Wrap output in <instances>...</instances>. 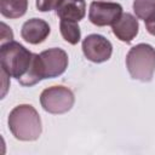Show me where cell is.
<instances>
[{
  "label": "cell",
  "instance_id": "obj_1",
  "mask_svg": "<svg viewBox=\"0 0 155 155\" xmlns=\"http://www.w3.org/2000/svg\"><path fill=\"white\" fill-rule=\"evenodd\" d=\"M7 124L12 136L22 142L36 140L42 132L40 115L30 104L15 107L10 111Z\"/></svg>",
  "mask_w": 155,
  "mask_h": 155
},
{
  "label": "cell",
  "instance_id": "obj_2",
  "mask_svg": "<svg viewBox=\"0 0 155 155\" xmlns=\"http://www.w3.org/2000/svg\"><path fill=\"white\" fill-rule=\"evenodd\" d=\"M34 53L25 48L17 41H7L1 44L0 48V64L1 70L5 71L8 78L21 80L24 78L33 63Z\"/></svg>",
  "mask_w": 155,
  "mask_h": 155
},
{
  "label": "cell",
  "instance_id": "obj_3",
  "mask_svg": "<svg viewBox=\"0 0 155 155\" xmlns=\"http://www.w3.org/2000/svg\"><path fill=\"white\" fill-rule=\"evenodd\" d=\"M126 68L132 79L149 82L155 71V48L149 44H137L126 54Z\"/></svg>",
  "mask_w": 155,
  "mask_h": 155
},
{
  "label": "cell",
  "instance_id": "obj_4",
  "mask_svg": "<svg viewBox=\"0 0 155 155\" xmlns=\"http://www.w3.org/2000/svg\"><path fill=\"white\" fill-rule=\"evenodd\" d=\"M75 102L74 93L70 88L57 85L45 88L40 94V104L42 109L50 114L68 113Z\"/></svg>",
  "mask_w": 155,
  "mask_h": 155
},
{
  "label": "cell",
  "instance_id": "obj_5",
  "mask_svg": "<svg viewBox=\"0 0 155 155\" xmlns=\"http://www.w3.org/2000/svg\"><path fill=\"white\" fill-rule=\"evenodd\" d=\"M44 79H52L62 75L68 68V54L64 50L53 47L39 54Z\"/></svg>",
  "mask_w": 155,
  "mask_h": 155
},
{
  "label": "cell",
  "instance_id": "obj_6",
  "mask_svg": "<svg viewBox=\"0 0 155 155\" xmlns=\"http://www.w3.org/2000/svg\"><path fill=\"white\" fill-rule=\"evenodd\" d=\"M122 15V6L110 1H92L88 10V19L97 27L113 25Z\"/></svg>",
  "mask_w": 155,
  "mask_h": 155
},
{
  "label": "cell",
  "instance_id": "obj_7",
  "mask_svg": "<svg viewBox=\"0 0 155 155\" xmlns=\"http://www.w3.org/2000/svg\"><path fill=\"white\" fill-rule=\"evenodd\" d=\"M85 57L93 63L107 62L113 53L111 42L99 34H90L82 40L81 45Z\"/></svg>",
  "mask_w": 155,
  "mask_h": 155
},
{
  "label": "cell",
  "instance_id": "obj_8",
  "mask_svg": "<svg viewBox=\"0 0 155 155\" xmlns=\"http://www.w3.org/2000/svg\"><path fill=\"white\" fill-rule=\"evenodd\" d=\"M51 28L48 23L41 18H30L25 21L21 29V36L24 41L38 45L44 42L50 35Z\"/></svg>",
  "mask_w": 155,
  "mask_h": 155
},
{
  "label": "cell",
  "instance_id": "obj_9",
  "mask_svg": "<svg viewBox=\"0 0 155 155\" xmlns=\"http://www.w3.org/2000/svg\"><path fill=\"white\" fill-rule=\"evenodd\" d=\"M113 34L122 42L130 44L138 34L139 23L138 19L130 12L122 13L121 17L111 25Z\"/></svg>",
  "mask_w": 155,
  "mask_h": 155
},
{
  "label": "cell",
  "instance_id": "obj_10",
  "mask_svg": "<svg viewBox=\"0 0 155 155\" xmlns=\"http://www.w3.org/2000/svg\"><path fill=\"white\" fill-rule=\"evenodd\" d=\"M56 12L61 21L79 23L86 15V4L84 0H62Z\"/></svg>",
  "mask_w": 155,
  "mask_h": 155
},
{
  "label": "cell",
  "instance_id": "obj_11",
  "mask_svg": "<svg viewBox=\"0 0 155 155\" xmlns=\"http://www.w3.org/2000/svg\"><path fill=\"white\" fill-rule=\"evenodd\" d=\"M28 10V0H0V12L6 18H19Z\"/></svg>",
  "mask_w": 155,
  "mask_h": 155
},
{
  "label": "cell",
  "instance_id": "obj_12",
  "mask_svg": "<svg viewBox=\"0 0 155 155\" xmlns=\"http://www.w3.org/2000/svg\"><path fill=\"white\" fill-rule=\"evenodd\" d=\"M59 30H61L62 38L70 45H76L81 39V30L76 22L61 21Z\"/></svg>",
  "mask_w": 155,
  "mask_h": 155
},
{
  "label": "cell",
  "instance_id": "obj_13",
  "mask_svg": "<svg viewBox=\"0 0 155 155\" xmlns=\"http://www.w3.org/2000/svg\"><path fill=\"white\" fill-rule=\"evenodd\" d=\"M133 11L139 19L150 21L155 18V0H134Z\"/></svg>",
  "mask_w": 155,
  "mask_h": 155
},
{
  "label": "cell",
  "instance_id": "obj_14",
  "mask_svg": "<svg viewBox=\"0 0 155 155\" xmlns=\"http://www.w3.org/2000/svg\"><path fill=\"white\" fill-rule=\"evenodd\" d=\"M62 0H36L35 6L40 12H48L56 10Z\"/></svg>",
  "mask_w": 155,
  "mask_h": 155
},
{
  "label": "cell",
  "instance_id": "obj_15",
  "mask_svg": "<svg viewBox=\"0 0 155 155\" xmlns=\"http://www.w3.org/2000/svg\"><path fill=\"white\" fill-rule=\"evenodd\" d=\"M144 23H145V28H147L148 33L155 36V18H153L150 21H147Z\"/></svg>",
  "mask_w": 155,
  "mask_h": 155
}]
</instances>
